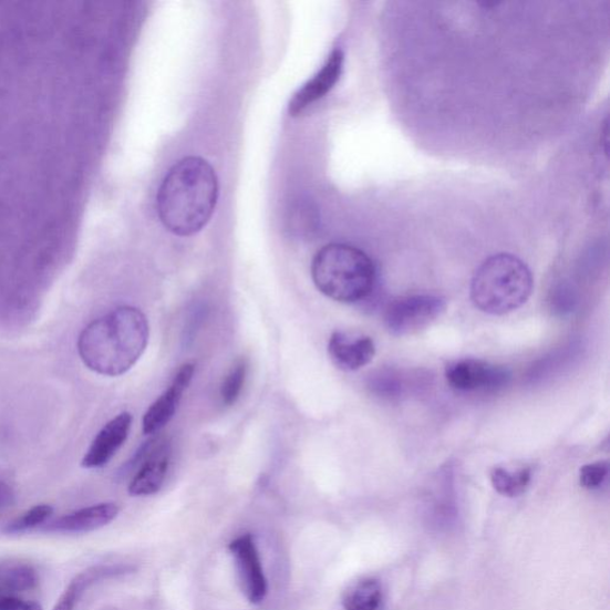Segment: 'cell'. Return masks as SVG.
I'll return each instance as SVG.
<instances>
[{
	"mask_svg": "<svg viewBox=\"0 0 610 610\" xmlns=\"http://www.w3.org/2000/svg\"><path fill=\"white\" fill-rule=\"evenodd\" d=\"M218 193L213 166L198 156H187L172 166L156 195L163 225L176 236H194L210 221Z\"/></svg>",
	"mask_w": 610,
	"mask_h": 610,
	"instance_id": "cell-1",
	"label": "cell"
},
{
	"mask_svg": "<svg viewBox=\"0 0 610 610\" xmlns=\"http://www.w3.org/2000/svg\"><path fill=\"white\" fill-rule=\"evenodd\" d=\"M148 339L149 324L144 312L121 307L85 328L77 339V353L91 371L118 378L143 356Z\"/></svg>",
	"mask_w": 610,
	"mask_h": 610,
	"instance_id": "cell-2",
	"label": "cell"
},
{
	"mask_svg": "<svg viewBox=\"0 0 610 610\" xmlns=\"http://www.w3.org/2000/svg\"><path fill=\"white\" fill-rule=\"evenodd\" d=\"M312 280L330 299L341 303H356L374 289L378 271L362 249L347 244L322 247L311 265Z\"/></svg>",
	"mask_w": 610,
	"mask_h": 610,
	"instance_id": "cell-3",
	"label": "cell"
},
{
	"mask_svg": "<svg viewBox=\"0 0 610 610\" xmlns=\"http://www.w3.org/2000/svg\"><path fill=\"white\" fill-rule=\"evenodd\" d=\"M534 291V276L518 257L500 254L484 261L472 281V300L490 316L521 308Z\"/></svg>",
	"mask_w": 610,
	"mask_h": 610,
	"instance_id": "cell-4",
	"label": "cell"
},
{
	"mask_svg": "<svg viewBox=\"0 0 610 610\" xmlns=\"http://www.w3.org/2000/svg\"><path fill=\"white\" fill-rule=\"evenodd\" d=\"M447 303L436 294H412L391 302L384 314L387 332L394 337H410L425 331L440 319Z\"/></svg>",
	"mask_w": 610,
	"mask_h": 610,
	"instance_id": "cell-5",
	"label": "cell"
},
{
	"mask_svg": "<svg viewBox=\"0 0 610 610\" xmlns=\"http://www.w3.org/2000/svg\"><path fill=\"white\" fill-rule=\"evenodd\" d=\"M446 380L451 387L463 393H495L506 387L511 380L510 372L504 366L493 365L477 359H463L446 368Z\"/></svg>",
	"mask_w": 610,
	"mask_h": 610,
	"instance_id": "cell-6",
	"label": "cell"
},
{
	"mask_svg": "<svg viewBox=\"0 0 610 610\" xmlns=\"http://www.w3.org/2000/svg\"><path fill=\"white\" fill-rule=\"evenodd\" d=\"M229 549L236 560L240 585L246 598L252 603L262 602L268 592V583H266L254 537L242 536L234 540Z\"/></svg>",
	"mask_w": 610,
	"mask_h": 610,
	"instance_id": "cell-7",
	"label": "cell"
},
{
	"mask_svg": "<svg viewBox=\"0 0 610 610\" xmlns=\"http://www.w3.org/2000/svg\"><path fill=\"white\" fill-rule=\"evenodd\" d=\"M343 61H345V54L339 49L328 56L322 69L294 93L289 104L291 116H299L334 89L342 74Z\"/></svg>",
	"mask_w": 610,
	"mask_h": 610,
	"instance_id": "cell-8",
	"label": "cell"
},
{
	"mask_svg": "<svg viewBox=\"0 0 610 610\" xmlns=\"http://www.w3.org/2000/svg\"><path fill=\"white\" fill-rule=\"evenodd\" d=\"M195 370L194 364H184L165 393L149 406L143 420L145 434L161 432L175 416L179 402L194 379Z\"/></svg>",
	"mask_w": 610,
	"mask_h": 610,
	"instance_id": "cell-9",
	"label": "cell"
},
{
	"mask_svg": "<svg viewBox=\"0 0 610 610\" xmlns=\"http://www.w3.org/2000/svg\"><path fill=\"white\" fill-rule=\"evenodd\" d=\"M328 353L343 371H356L369 365L375 354L373 340L362 333L337 331L328 342Z\"/></svg>",
	"mask_w": 610,
	"mask_h": 610,
	"instance_id": "cell-10",
	"label": "cell"
},
{
	"mask_svg": "<svg viewBox=\"0 0 610 610\" xmlns=\"http://www.w3.org/2000/svg\"><path fill=\"white\" fill-rule=\"evenodd\" d=\"M170 461V443L165 437H156L148 455L137 468L131 482L132 496H149L158 493L165 482Z\"/></svg>",
	"mask_w": 610,
	"mask_h": 610,
	"instance_id": "cell-11",
	"label": "cell"
},
{
	"mask_svg": "<svg viewBox=\"0 0 610 610\" xmlns=\"http://www.w3.org/2000/svg\"><path fill=\"white\" fill-rule=\"evenodd\" d=\"M132 424L133 416L128 412L121 413L108 421L92 442L82 465L86 468H99L111 462L128 440Z\"/></svg>",
	"mask_w": 610,
	"mask_h": 610,
	"instance_id": "cell-12",
	"label": "cell"
},
{
	"mask_svg": "<svg viewBox=\"0 0 610 610\" xmlns=\"http://www.w3.org/2000/svg\"><path fill=\"white\" fill-rule=\"evenodd\" d=\"M118 513L120 507L112 503L90 506L61 516L44 526L43 530L65 535L89 534L113 523Z\"/></svg>",
	"mask_w": 610,
	"mask_h": 610,
	"instance_id": "cell-13",
	"label": "cell"
},
{
	"mask_svg": "<svg viewBox=\"0 0 610 610\" xmlns=\"http://www.w3.org/2000/svg\"><path fill=\"white\" fill-rule=\"evenodd\" d=\"M132 567L123 565H103L91 567L77 573L60 597L53 610H75L87 590L102 581L128 573Z\"/></svg>",
	"mask_w": 610,
	"mask_h": 610,
	"instance_id": "cell-14",
	"label": "cell"
},
{
	"mask_svg": "<svg viewBox=\"0 0 610 610\" xmlns=\"http://www.w3.org/2000/svg\"><path fill=\"white\" fill-rule=\"evenodd\" d=\"M39 581L37 569L29 562L0 561V600L20 598V593L35 589Z\"/></svg>",
	"mask_w": 610,
	"mask_h": 610,
	"instance_id": "cell-15",
	"label": "cell"
},
{
	"mask_svg": "<svg viewBox=\"0 0 610 610\" xmlns=\"http://www.w3.org/2000/svg\"><path fill=\"white\" fill-rule=\"evenodd\" d=\"M382 599L381 583L374 578H364L348 589L342 604L347 610H379Z\"/></svg>",
	"mask_w": 610,
	"mask_h": 610,
	"instance_id": "cell-16",
	"label": "cell"
},
{
	"mask_svg": "<svg viewBox=\"0 0 610 610\" xmlns=\"http://www.w3.org/2000/svg\"><path fill=\"white\" fill-rule=\"evenodd\" d=\"M494 489L506 497H518L523 495L529 486L531 479V468L521 466L519 468H508L497 466L490 475Z\"/></svg>",
	"mask_w": 610,
	"mask_h": 610,
	"instance_id": "cell-17",
	"label": "cell"
},
{
	"mask_svg": "<svg viewBox=\"0 0 610 610\" xmlns=\"http://www.w3.org/2000/svg\"><path fill=\"white\" fill-rule=\"evenodd\" d=\"M54 509L50 505H39L23 513L3 528L6 535H21L37 528L49 520Z\"/></svg>",
	"mask_w": 610,
	"mask_h": 610,
	"instance_id": "cell-18",
	"label": "cell"
},
{
	"mask_svg": "<svg viewBox=\"0 0 610 610\" xmlns=\"http://www.w3.org/2000/svg\"><path fill=\"white\" fill-rule=\"evenodd\" d=\"M247 371L248 364L246 359H239L230 369L221 386V399L224 404L230 406L237 403L247 379Z\"/></svg>",
	"mask_w": 610,
	"mask_h": 610,
	"instance_id": "cell-19",
	"label": "cell"
},
{
	"mask_svg": "<svg viewBox=\"0 0 610 610\" xmlns=\"http://www.w3.org/2000/svg\"><path fill=\"white\" fill-rule=\"evenodd\" d=\"M609 474V464L607 462H598L585 465L581 468L580 482L581 486L588 490L598 489Z\"/></svg>",
	"mask_w": 610,
	"mask_h": 610,
	"instance_id": "cell-20",
	"label": "cell"
},
{
	"mask_svg": "<svg viewBox=\"0 0 610 610\" xmlns=\"http://www.w3.org/2000/svg\"><path fill=\"white\" fill-rule=\"evenodd\" d=\"M0 610H42V607L34 601L9 598L0 600Z\"/></svg>",
	"mask_w": 610,
	"mask_h": 610,
	"instance_id": "cell-21",
	"label": "cell"
},
{
	"mask_svg": "<svg viewBox=\"0 0 610 610\" xmlns=\"http://www.w3.org/2000/svg\"><path fill=\"white\" fill-rule=\"evenodd\" d=\"M14 504V493L7 483L0 482V510L7 509Z\"/></svg>",
	"mask_w": 610,
	"mask_h": 610,
	"instance_id": "cell-22",
	"label": "cell"
}]
</instances>
